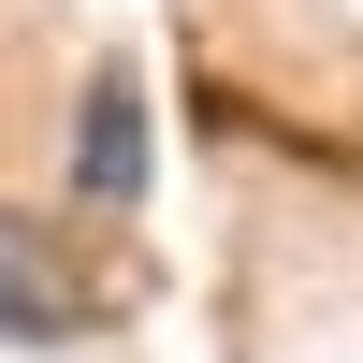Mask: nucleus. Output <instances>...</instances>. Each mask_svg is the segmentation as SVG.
<instances>
[{
	"label": "nucleus",
	"instance_id": "obj_2",
	"mask_svg": "<svg viewBox=\"0 0 363 363\" xmlns=\"http://www.w3.org/2000/svg\"><path fill=\"white\" fill-rule=\"evenodd\" d=\"M0 335H15V349H29V335H73V291L44 277V247H29L15 218H0Z\"/></svg>",
	"mask_w": 363,
	"mask_h": 363
},
{
	"label": "nucleus",
	"instance_id": "obj_1",
	"mask_svg": "<svg viewBox=\"0 0 363 363\" xmlns=\"http://www.w3.org/2000/svg\"><path fill=\"white\" fill-rule=\"evenodd\" d=\"M145 160H160V145H145V73L102 58V73H87V116H73V189L87 203H145Z\"/></svg>",
	"mask_w": 363,
	"mask_h": 363
}]
</instances>
